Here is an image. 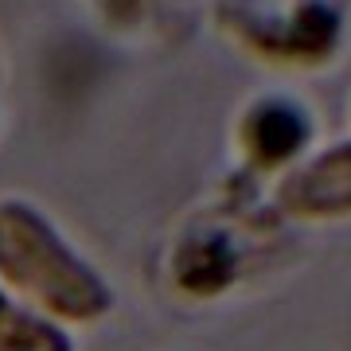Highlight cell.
Returning a JSON list of instances; mask_svg holds the SVG:
<instances>
[{"instance_id":"1","label":"cell","mask_w":351,"mask_h":351,"mask_svg":"<svg viewBox=\"0 0 351 351\" xmlns=\"http://www.w3.org/2000/svg\"><path fill=\"white\" fill-rule=\"evenodd\" d=\"M0 281L55 324H90L113 308V285L24 199H0Z\"/></svg>"},{"instance_id":"2","label":"cell","mask_w":351,"mask_h":351,"mask_svg":"<svg viewBox=\"0 0 351 351\" xmlns=\"http://www.w3.org/2000/svg\"><path fill=\"white\" fill-rule=\"evenodd\" d=\"M277 203L289 215H304V219L351 215V141L332 145L297 172H289L277 188Z\"/></svg>"},{"instance_id":"3","label":"cell","mask_w":351,"mask_h":351,"mask_svg":"<svg viewBox=\"0 0 351 351\" xmlns=\"http://www.w3.org/2000/svg\"><path fill=\"white\" fill-rule=\"evenodd\" d=\"M172 277L188 297H219L239 277V250L223 230L191 234L172 258Z\"/></svg>"},{"instance_id":"4","label":"cell","mask_w":351,"mask_h":351,"mask_svg":"<svg viewBox=\"0 0 351 351\" xmlns=\"http://www.w3.org/2000/svg\"><path fill=\"white\" fill-rule=\"evenodd\" d=\"M242 137H246L254 164H265V168L289 164L308 145V117L293 101H281V98L262 101V106L250 110L246 125H242Z\"/></svg>"},{"instance_id":"5","label":"cell","mask_w":351,"mask_h":351,"mask_svg":"<svg viewBox=\"0 0 351 351\" xmlns=\"http://www.w3.org/2000/svg\"><path fill=\"white\" fill-rule=\"evenodd\" d=\"M0 351H75V339L63 324L16 301L0 285Z\"/></svg>"},{"instance_id":"6","label":"cell","mask_w":351,"mask_h":351,"mask_svg":"<svg viewBox=\"0 0 351 351\" xmlns=\"http://www.w3.org/2000/svg\"><path fill=\"white\" fill-rule=\"evenodd\" d=\"M339 39V12L328 4V0H304L301 8L293 12V24H289V51L297 55H328Z\"/></svg>"}]
</instances>
